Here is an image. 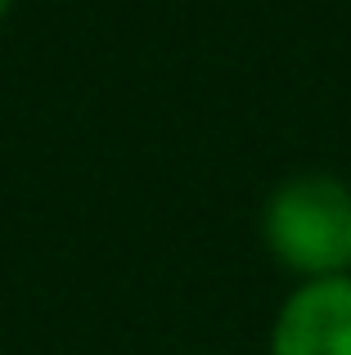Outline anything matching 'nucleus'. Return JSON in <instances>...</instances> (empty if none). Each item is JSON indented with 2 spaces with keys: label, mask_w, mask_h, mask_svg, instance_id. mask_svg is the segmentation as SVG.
Segmentation results:
<instances>
[{
  "label": "nucleus",
  "mask_w": 351,
  "mask_h": 355,
  "mask_svg": "<svg viewBox=\"0 0 351 355\" xmlns=\"http://www.w3.org/2000/svg\"><path fill=\"white\" fill-rule=\"evenodd\" d=\"M262 234L271 257L302 279L347 275L351 189L334 175H298L266 202Z\"/></svg>",
  "instance_id": "nucleus-1"
},
{
  "label": "nucleus",
  "mask_w": 351,
  "mask_h": 355,
  "mask_svg": "<svg viewBox=\"0 0 351 355\" xmlns=\"http://www.w3.org/2000/svg\"><path fill=\"white\" fill-rule=\"evenodd\" d=\"M271 355H351V275L302 279L275 315Z\"/></svg>",
  "instance_id": "nucleus-2"
},
{
  "label": "nucleus",
  "mask_w": 351,
  "mask_h": 355,
  "mask_svg": "<svg viewBox=\"0 0 351 355\" xmlns=\"http://www.w3.org/2000/svg\"><path fill=\"white\" fill-rule=\"evenodd\" d=\"M9 9H14V0H0V18H5V14H9Z\"/></svg>",
  "instance_id": "nucleus-3"
},
{
  "label": "nucleus",
  "mask_w": 351,
  "mask_h": 355,
  "mask_svg": "<svg viewBox=\"0 0 351 355\" xmlns=\"http://www.w3.org/2000/svg\"><path fill=\"white\" fill-rule=\"evenodd\" d=\"M347 275H351V239H347Z\"/></svg>",
  "instance_id": "nucleus-4"
}]
</instances>
